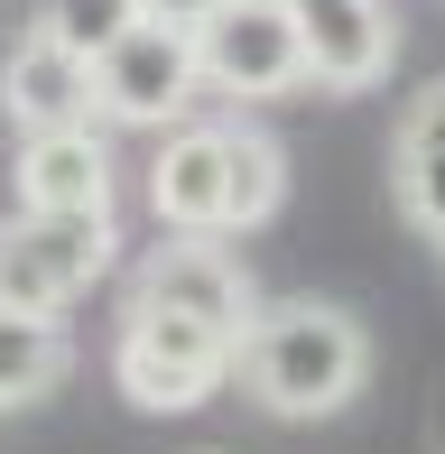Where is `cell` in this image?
<instances>
[{
  "instance_id": "10",
  "label": "cell",
  "mask_w": 445,
  "mask_h": 454,
  "mask_svg": "<svg viewBox=\"0 0 445 454\" xmlns=\"http://www.w3.org/2000/svg\"><path fill=\"white\" fill-rule=\"evenodd\" d=\"M19 214H112V139L93 130H28L10 158Z\"/></svg>"
},
{
  "instance_id": "1",
  "label": "cell",
  "mask_w": 445,
  "mask_h": 454,
  "mask_svg": "<svg viewBox=\"0 0 445 454\" xmlns=\"http://www.w3.org/2000/svg\"><path fill=\"white\" fill-rule=\"evenodd\" d=\"M232 380L260 418L278 427H316V418H343L371 380V334L362 316H343L325 297H297V306H260L241 325V353H232Z\"/></svg>"
},
{
  "instance_id": "11",
  "label": "cell",
  "mask_w": 445,
  "mask_h": 454,
  "mask_svg": "<svg viewBox=\"0 0 445 454\" xmlns=\"http://www.w3.org/2000/svg\"><path fill=\"white\" fill-rule=\"evenodd\" d=\"M390 195L399 214L445 251V84H427L390 130Z\"/></svg>"
},
{
  "instance_id": "13",
  "label": "cell",
  "mask_w": 445,
  "mask_h": 454,
  "mask_svg": "<svg viewBox=\"0 0 445 454\" xmlns=\"http://www.w3.org/2000/svg\"><path fill=\"white\" fill-rule=\"evenodd\" d=\"M278 204H288V149L251 121H232V232H260Z\"/></svg>"
},
{
  "instance_id": "7",
  "label": "cell",
  "mask_w": 445,
  "mask_h": 454,
  "mask_svg": "<svg viewBox=\"0 0 445 454\" xmlns=\"http://www.w3.org/2000/svg\"><path fill=\"white\" fill-rule=\"evenodd\" d=\"M130 297L176 306V316H205V325H222V334H241V325L260 316L251 306V270H241L232 241H214V232H168L149 260H139Z\"/></svg>"
},
{
  "instance_id": "5",
  "label": "cell",
  "mask_w": 445,
  "mask_h": 454,
  "mask_svg": "<svg viewBox=\"0 0 445 454\" xmlns=\"http://www.w3.org/2000/svg\"><path fill=\"white\" fill-rule=\"evenodd\" d=\"M205 74H195V37L139 19L121 47L93 56V121H121V130H168V121L195 112Z\"/></svg>"
},
{
  "instance_id": "12",
  "label": "cell",
  "mask_w": 445,
  "mask_h": 454,
  "mask_svg": "<svg viewBox=\"0 0 445 454\" xmlns=\"http://www.w3.org/2000/svg\"><path fill=\"white\" fill-rule=\"evenodd\" d=\"M74 343H66V316H19L0 306V408H28L66 380Z\"/></svg>"
},
{
  "instance_id": "3",
  "label": "cell",
  "mask_w": 445,
  "mask_h": 454,
  "mask_svg": "<svg viewBox=\"0 0 445 454\" xmlns=\"http://www.w3.org/2000/svg\"><path fill=\"white\" fill-rule=\"evenodd\" d=\"M112 260H121L112 214H10L0 223V306L66 316Z\"/></svg>"
},
{
  "instance_id": "16",
  "label": "cell",
  "mask_w": 445,
  "mask_h": 454,
  "mask_svg": "<svg viewBox=\"0 0 445 454\" xmlns=\"http://www.w3.org/2000/svg\"><path fill=\"white\" fill-rule=\"evenodd\" d=\"M436 454H445V436H436Z\"/></svg>"
},
{
  "instance_id": "2",
  "label": "cell",
  "mask_w": 445,
  "mask_h": 454,
  "mask_svg": "<svg viewBox=\"0 0 445 454\" xmlns=\"http://www.w3.org/2000/svg\"><path fill=\"white\" fill-rule=\"evenodd\" d=\"M232 353L241 334H222L205 316H176V306H149L130 297L112 325V380L130 408H149V418H186V408H205L222 380H232Z\"/></svg>"
},
{
  "instance_id": "14",
  "label": "cell",
  "mask_w": 445,
  "mask_h": 454,
  "mask_svg": "<svg viewBox=\"0 0 445 454\" xmlns=\"http://www.w3.org/2000/svg\"><path fill=\"white\" fill-rule=\"evenodd\" d=\"M37 28L93 66L103 47H121V37L139 28V0H37Z\"/></svg>"
},
{
  "instance_id": "9",
  "label": "cell",
  "mask_w": 445,
  "mask_h": 454,
  "mask_svg": "<svg viewBox=\"0 0 445 454\" xmlns=\"http://www.w3.org/2000/svg\"><path fill=\"white\" fill-rule=\"evenodd\" d=\"M0 112L19 121V139L28 130H84L93 121V66L28 19L10 37V56H0Z\"/></svg>"
},
{
  "instance_id": "8",
  "label": "cell",
  "mask_w": 445,
  "mask_h": 454,
  "mask_svg": "<svg viewBox=\"0 0 445 454\" xmlns=\"http://www.w3.org/2000/svg\"><path fill=\"white\" fill-rule=\"evenodd\" d=\"M297 47H307V84L325 93H371L399 56V19L390 0H288Z\"/></svg>"
},
{
  "instance_id": "6",
  "label": "cell",
  "mask_w": 445,
  "mask_h": 454,
  "mask_svg": "<svg viewBox=\"0 0 445 454\" xmlns=\"http://www.w3.org/2000/svg\"><path fill=\"white\" fill-rule=\"evenodd\" d=\"M149 214L168 232H232V121H168L149 158Z\"/></svg>"
},
{
  "instance_id": "15",
  "label": "cell",
  "mask_w": 445,
  "mask_h": 454,
  "mask_svg": "<svg viewBox=\"0 0 445 454\" xmlns=\"http://www.w3.org/2000/svg\"><path fill=\"white\" fill-rule=\"evenodd\" d=\"M214 10H222V0H139V19H158V28H186V37L205 28Z\"/></svg>"
},
{
  "instance_id": "4",
  "label": "cell",
  "mask_w": 445,
  "mask_h": 454,
  "mask_svg": "<svg viewBox=\"0 0 445 454\" xmlns=\"http://www.w3.org/2000/svg\"><path fill=\"white\" fill-rule=\"evenodd\" d=\"M195 74L222 102H278L307 84V47H297L288 0H222L195 28Z\"/></svg>"
}]
</instances>
